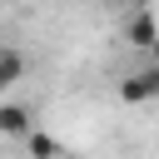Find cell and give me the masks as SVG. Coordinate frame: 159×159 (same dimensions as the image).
Returning <instances> with one entry per match:
<instances>
[{"label": "cell", "mask_w": 159, "mask_h": 159, "mask_svg": "<svg viewBox=\"0 0 159 159\" xmlns=\"http://www.w3.org/2000/svg\"><path fill=\"white\" fill-rule=\"evenodd\" d=\"M25 144H30V154H35V159H65L60 139H55V134H45V129H30V134H25Z\"/></svg>", "instance_id": "obj_5"}, {"label": "cell", "mask_w": 159, "mask_h": 159, "mask_svg": "<svg viewBox=\"0 0 159 159\" xmlns=\"http://www.w3.org/2000/svg\"><path fill=\"white\" fill-rule=\"evenodd\" d=\"M30 129H35V114L25 104H15V99H0V134L5 139H25Z\"/></svg>", "instance_id": "obj_2"}, {"label": "cell", "mask_w": 159, "mask_h": 159, "mask_svg": "<svg viewBox=\"0 0 159 159\" xmlns=\"http://www.w3.org/2000/svg\"><path fill=\"white\" fill-rule=\"evenodd\" d=\"M149 99H159V65H144L119 80V104H149Z\"/></svg>", "instance_id": "obj_1"}, {"label": "cell", "mask_w": 159, "mask_h": 159, "mask_svg": "<svg viewBox=\"0 0 159 159\" xmlns=\"http://www.w3.org/2000/svg\"><path fill=\"white\" fill-rule=\"evenodd\" d=\"M0 5H15V0H0Z\"/></svg>", "instance_id": "obj_8"}, {"label": "cell", "mask_w": 159, "mask_h": 159, "mask_svg": "<svg viewBox=\"0 0 159 159\" xmlns=\"http://www.w3.org/2000/svg\"><path fill=\"white\" fill-rule=\"evenodd\" d=\"M124 40H129L134 50H149V45L159 40V20H154L149 10H134V15L124 20Z\"/></svg>", "instance_id": "obj_3"}, {"label": "cell", "mask_w": 159, "mask_h": 159, "mask_svg": "<svg viewBox=\"0 0 159 159\" xmlns=\"http://www.w3.org/2000/svg\"><path fill=\"white\" fill-rule=\"evenodd\" d=\"M149 65H159V40H154V45H149Z\"/></svg>", "instance_id": "obj_6"}, {"label": "cell", "mask_w": 159, "mask_h": 159, "mask_svg": "<svg viewBox=\"0 0 159 159\" xmlns=\"http://www.w3.org/2000/svg\"><path fill=\"white\" fill-rule=\"evenodd\" d=\"M104 5H114V10H119V5H139V0H104Z\"/></svg>", "instance_id": "obj_7"}, {"label": "cell", "mask_w": 159, "mask_h": 159, "mask_svg": "<svg viewBox=\"0 0 159 159\" xmlns=\"http://www.w3.org/2000/svg\"><path fill=\"white\" fill-rule=\"evenodd\" d=\"M25 80V55L20 50H10V45H0V94L5 89H15Z\"/></svg>", "instance_id": "obj_4"}]
</instances>
